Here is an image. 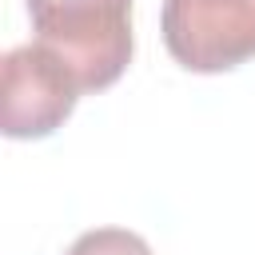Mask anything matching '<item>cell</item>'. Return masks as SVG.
Wrapping results in <instances>:
<instances>
[{"mask_svg":"<svg viewBox=\"0 0 255 255\" xmlns=\"http://www.w3.org/2000/svg\"><path fill=\"white\" fill-rule=\"evenodd\" d=\"M163 44L187 72H231L255 56V0H163Z\"/></svg>","mask_w":255,"mask_h":255,"instance_id":"cell-2","label":"cell"},{"mask_svg":"<svg viewBox=\"0 0 255 255\" xmlns=\"http://www.w3.org/2000/svg\"><path fill=\"white\" fill-rule=\"evenodd\" d=\"M80 84L44 44H20L4 56L0 128L8 139H44L76 108Z\"/></svg>","mask_w":255,"mask_h":255,"instance_id":"cell-3","label":"cell"},{"mask_svg":"<svg viewBox=\"0 0 255 255\" xmlns=\"http://www.w3.org/2000/svg\"><path fill=\"white\" fill-rule=\"evenodd\" d=\"M36 44H44L80 92L112 88L131 64V0H28Z\"/></svg>","mask_w":255,"mask_h":255,"instance_id":"cell-1","label":"cell"},{"mask_svg":"<svg viewBox=\"0 0 255 255\" xmlns=\"http://www.w3.org/2000/svg\"><path fill=\"white\" fill-rule=\"evenodd\" d=\"M64 255H151V247L128 227H96L84 231Z\"/></svg>","mask_w":255,"mask_h":255,"instance_id":"cell-4","label":"cell"}]
</instances>
